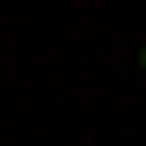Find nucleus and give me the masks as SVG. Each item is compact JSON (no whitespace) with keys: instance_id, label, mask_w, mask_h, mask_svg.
<instances>
[{"instance_id":"1","label":"nucleus","mask_w":146,"mask_h":146,"mask_svg":"<svg viewBox=\"0 0 146 146\" xmlns=\"http://www.w3.org/2000/svg\"><path fill=\"white\" fill-rule=\"evenodd\" d=\"M140 70H146V47H140Z\"/></svg>"}]
</instances>
